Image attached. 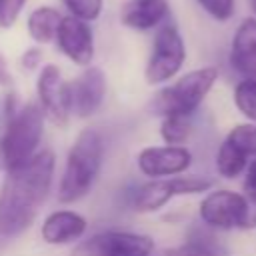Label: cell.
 Here are the masks:
<instances>
[{
	"mask_svg": "<svg viewBox=\"0 0 256 256\" xmlns=\"http://www.w3.org/2000/svg\"><path fill=\"white\" fill-rule=\"evenodd\" d=\"M104 156V142L98 130H82L66 158V168L58 184V200L72 204L84 198L94 186Z\"/></svg>",
	"mask_w": 256,
	"mask_h": 256,
	"instance_id": "obj_2",
	"label": "cell"
},
{
	"mask_svg": "<svg viewBox=\"0 0 256 256\" xmlns=\"http://www.w3.org/2000/svg\"><path fill=\"white\" fill-rule=\"evenodd\" d=\"M192 132V122L190 116H182V114H170L162 118L160 124V136L166 144L170 146H180L182 142L188 140Z\"/></svg>",
	"mask_w": 256,
	"mask_h": 256,
	"instance_id": "obj_18",
	"label": "cell"
},
{
	"mask_svg": "<svg viewBox=\"0 0 256 256\" xmlns=\"http://www.w3.org/2000/svg\"><path fill=\"white\" fill-rule=\"evenodd\" d=\"M226 140L232 142L236 148H240L248 158L256 156V122L236 124L228 134Z\"/></svg>",
	"mask_w": 256,
	"mask_h": 256,
	"instance_id": "obj_20",
	"label": "cell"
},
{
	"mask_svg": "<svg viewBox=\"0 0 256 256\" xmlns=\"http://www.w3.org/2000/svg\"><path fill=\"white\" fill-rule=\"evenodd\" d=\"M176 194V186L172 178H154L138 188L134 196V208L138 212H156L166 206Z\"/></svg>",
	"mask_w": 256,
	"mask_h": 256,
	"instance_id": "obj_15",
	"label": "cell"
},
{
	"mask_svg": "<svg viewBox=\"0 0 256 256\" xmlns=\"http://www.w3.org/2000/svg\"><path fill=\"white\" fill-rule=\"evenodd\" d=\"M234 104L242 116L256 122V78H242L234 88Z\"/></svg>",
	"mask_w": 256,
	"mask_h": 256,
	"instance_id": "obj_19",
	"label": "cell"
},
{
	"mask_svg": "<svg viewBox=\"0 0 256 256\" xmlns=\"http://www.w3.org/2000/svg\"><path fill=\"white\" fill-rule=\"evenodd\" d=\"M36 90L44 116L56 126H66L72 112V86L70 82L62 80L60 68L56 64L42 66L36 80Z\"/></svg>",
	"mask_w": 256,
	"mask_h": 256,
	"instance_id": "obj_8",
	"label": "cell"
},
{
	"mask_svg": "<svg viewBox=\"0 0 256 256\" xmlns=\"http://www.w3.org/2000/svg\"><path fill=\"white\" fill-rule=\"evenodd\" d=\"M196 2L206 14H210L218 22L230 20L234 14V6H236V0H196Z\"/></svg>",
	"mask_w": 256,
	"mask_h": 256,
	"instance_id": "obj_24",
	"label": "cell"
},
{
	"mask_svg": "<svg viewBox=\"0 0 256 256\" xmlns=\"http://www.w3.org/2000/svg\"><path fill=\"white\" fill-rule=\"evenodd\" d=\"M24 4L26 0H0V28H10L18 20Z\"/></svg>",
	"mask_w": 256,
	"mask_h": 256,
	"instance_id": "obj_25",
	"label": "cell"
},
{
	"mask_svg": "<svg viewBox=\"0 0 256 256\" xmlns=\"http://www.w3.org/2000/svg\"><path fill=\"white\" fill-rule=\"evenodd\" d=\"M88 224L86 218L80 216L74 210H56L48 214V218L42 224V238L48 244H68L72 240H78L86 232Z\"/></svg>",
	"mask_w": 256,
	"mask_h": 256,
	"instance_id": "obj_13",
	"label": "cell"
},
{
	"mask_svg": "<svg viewBox=\"0 0 256 256\" xmlns=\"http://www.w3.org/2000/svg\"><path fill=\"white\" fill-rule=\"evenodd\" d=\"M218 80V70L214 66H204L186 72L174 84L162 88L152 100V112L164 116L182 114L192 116V112L202 104V100L212 90Z\"/></svg>",
	"mask_w": 256,
	"mask_h": 256,
	"instance_id": "obj_4",
	"label": "cell"
},
{
	"mask_svg": "<svg viewBox=\"0 0 256 256\" xmlns=\"http://www.w3.org/2000/svg\"><path fill=\"white\" fill-rule=\"evenodd\" d=\"M168 0H130L124 4L120 20L124 26L144 32L162 26L168 16Z\"/></svg>",
	"mask_w": 256,
	"mask_h": 256,
	"instance_id": "obj_14",
	"label": "cell"
},
{
	"mask_svg": "<svg viewBox=\"0 0 256 256\" xmlns=\"http://www.w3.org/2000/svg\"><path fill=\"white\" fill-rule=\"evenodd\" d=\"M244 192H246V198L256 204V158L250 160L248 168H246V174H244Z\"/></svg>",
	"mask_w": 256,
	"mask_h": 256,
	"instance_id": "obj_26",
	"label": "cell"
},
{
	"mask_svg": "<svg viewBox=\"0 0 256 256\" xmlns=\"http://www.w3.org/2000/svg\"><path fill=\"white\" fill-rule=\"evenodd\" d=\"M62 2L68 8L70 16L80 18L84 22L96 20L104 8V0H62Z\"/></svg>",
	"mask_w": 256,
	"mask_h": 256,
	"instance_id": "obj_21",
	"label": "cell"
},
{
	"mask_svg": "<svg viewBox=\"0 0 256 256\" xmlns=\"http://www.w3.org/2000/svg\"><path fill=\"white\" fill-rule=\"evenodd\" d=\"M154 240L146 234L110 230L78 242L70 256H152Z\"/></svg>",
	"mask_w": 256,
	"mask_h": 256,
	"instance_id": "obj_7",
	"label": "cell"
},
{
	"mask_svg": "<svg viewBox=\"0 0 256 256\" xmlns=\"http://www.w3.org/2000/svg\"><path fill=\"white\" fill-rule=\"evenodd\" d=\"M160 256H220V254L212 244H208L200 238H192L182 246L168 248V250L160 252Z\"/></svg>",
	"mask_w": 256,
	"mask_h": 256,
	"instance_id": "obj_22",
	"label": "cell"
},
{
	"mask_svg": "<svg viewBox=\"0 0 256 256\" xmlns=\"http://www.w3.org/2000/svg\"><path fill=\"white\" fill-rule=\"evenodd\" d=\"M138 170L148 178L178 176L192 164V154L184 146H148L138 154Z\"/></svg>",
	"mask_w": 256,
	"mask_h": 256,
	"instance_id": "obj_9",
	"label": "cell"
},
{
	"mask_svg": "<svg viewBox=\"0 0 256 256\" xmlns=\"http://www.w3.org/2000/svg\"><path fill=\"white\" fill-rule=\"evenodd\" d=\"M246 168H248V156L224 138L222 144L218 146V152H216V170H218V174L222 178L232 180V178L240 176L242 172H246Z\"/></svg>",
	"mask_w": 256,
	"mask_h": 256,
	"instance_id": "obj_17",
	"label": "cell"
},
{
	"mask_svg": "<svg viewBox=\"0 0 256 256\" xmlns=\"http://www.w3.org/2000/svg\"><path fill=\"white\" fill-rule=\"evenodd\" d=\"M44 118L38 102H26L8 114V124L0 138V170L8 172L38 154Z\"/></svg>",
	"mask_w": 256,
	"mask_h": 256,
	"instance_id": "obj_3",
	"label": "cell"
},
{
	"mask_svg": "<svg viewBox=\"0 0 256 256\" xmlns=\"http://www.w3.org/2000/svg\"><path fill=\"white\" fill-rule=\"evenodd\" d=\"M56 168L52 148H42L28 162L6 172L0 188V234L20 236L44 206Z\"/></svg>",
	"mask_w": 256,
	"mask_h": 256,
	"instance_id": "obj_1",
	"label": "cell"
},
{
	"mask_svg": "<svg viewBox=\"0 0 256 256\" xmlns=\"http://www.w3.org/2000/svg\"><path fill=\"white\" fill-rule=\"evenodd\" d=\"M72 86V110L80 118L92 116L104 102L106 96V74L98 66H88Z\"/></svg>",
	"mask_w": 256,
	"mask_h": 256,
	"instance_id": "obj_11",
	"label": "cell"
},
{
	"mask_svg": "<svg viewBox=\"0 0 256 256\" xmlns=\"http://www.w3.org/2000/svg\"><path fill=\"white\" fill-rule=\"evenodd\" d=\"M174 186H176V194L178 196H188V194H200V192H208L212 188V180L204 178V176H172Z\"/></svg>",
	"mask_w": 256,
	"mask_h": 256,
	"instance_id": "obj_23",
	"label": "cell"
},
{
	"mask_svg": "<svg viewBox=\"0 0 256 256\" xmlns=\"http://www.w3.org/2000/svg\"><path fill=\"white\" fill-rule=\"evenodd\" d=\"M22 66L26 68V70H36L38 68V64L42 62V50L40 48H36V46H32V48H28L24 54H22Z\"/></svg>",
	"mask_w": 256,
	"mask_h": 256,
	"instance_id": "obj_27",
	"label": "cell"
},
{
	"mask_svg": "<svg viewBox=\"0 0 256 256\" xmlns=\"http://www.w3.org/2000/svg\"><path fill=\"white\" fill-rule=\"evenodd\" d=\"M0 86H12V72L2 54H0Z\"/></svg>",
	"mask_w": 256,
	"mask_h": 256,
	"instance_id": "obj_28",
	"label": "cell"
},
{
	"mask_svg": "<svg viewBox=\"0 0 256 256\" xmlns=\"http://www.w3.org/2000/svg\"><path fill=\"white\" fill-rule=\"evenodd\" d=\"M62 18H64V16H60V12H58L56 8L38 6L36 10L30 12L28 22H26V28H28L30 38H32L34 42H38V44L54 42Z\"/></svg>",
	"mask_w": 256,
	"mask_h": 256,
	"instance_id": "obj_16",
	"label": "cell"
},
{
	"mask_svg": "<svg viewBox=\"0 0 256 256\" xmlns=\"http://www.w3.org/2000/svg\"><path fill=\"white\" fill-rule=\"evenodd\" d=\"M186 60V46L176 24H162L154 36L152 52L146 62L144 78L150 86L174 78Z\"/></svg>",
	"mask_w": 256,
	"mask_h": 256,
	"instance_id": "obj_6",
	"label": "cell"
},
{
	"mask_svg": "<svg viewBox=\"0 0 256 256\" xmlns=\"http://www.w3.org/2000/svg\"><path fill=\"white\" fill-rule=\"evenodd\" d=\"M200 220L216 230H236L248 228L252 220V202L238 192L220 188L208 192L198 206Z\"/></svg>",
	"mask_w": 256,
	"mask_h": 256,
	"instance_id": "obj_5",
	"label": "cell"
},
{
	"mask_svg": "<svg viewBox=\"0 0 256 256\" xmlns=\"http://www.w3.org/2000/svg\"><path fill=\"white\" fill-rule=\"evenodd\" d=\"M248 4H250L252 12H254V16H256V0H248Z\"/></svg>",
	"mask_w": 256,
	"mask_h": 256,
	"instance_id": "obj_29",
	"label": "cell"
},
{
	"mask_svg": "<svg viewBox=\"0 0 256 256\" xmlns=\"http://www.w3.org/2000/svg\"><path fill=\"white\" fill-rule=\"evenodd\" d=\"M230 66L242 78H256V16L238 24L230 46Z\"/></svg>",
	"mask_w": 256,
	"mask_h": 256,
	"instance_id": "obj_12",
	"label": "cell"
},
{
	"mask_svg": "<svg viewBox=\"0 0 256 256\" xmlns=\"http://www.w3.org/2000/svg\"><path fill=\"white\" fill-rule=\"evenodd\" d=\"M56 44L78 66H88L94 58V36L92 28L88 22L74 18V16H64L56 34Z\"/></svg>",
	"mask_w": 256,
	"mask_h": 256,
	"instance_id": "obj_10",
	"label": "cell"
}]
</instances>
